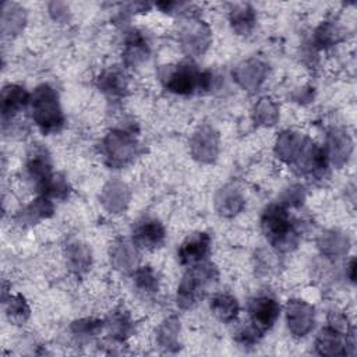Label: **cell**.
<instances>
[{"label": "cell", "mask_w": 357, "mask_h": 357, "mask_svg": "<svg viewBox=\"0 0 357 357\" xmlns=\"http://www.w3.org/2000/svg\"><path fill=\"white\" fill-rule=\"evenodd\" d=\"M262 226L275 247L280 250H289L290 245L294 244V231L284 208L279 205L269 206L264 213Z\"/></svg>", "instance_id": "obj_2"}, {"label": "cell", "mask_w": 357, "mask_h": 357, "mask_svg": "<svg viewBox=\"0 0 357 357\" xmlns=\"http://www.w3.org/2000/svg\"><path fill=\"white\" fill-rule=\"evenodd\" d=\"M248 311L252 321V328L261 333L271 328L276 321L279 315V304L269 296H261L250 303Z\"/></svg>", "instance_id": "obj_3"}, {"label": "cell", "mask_w": 357, "mask_h": 357, "mask_svg": "<svg viewBox=\"0 0 357 357\" xmlns=\"http://www.w3.org/2000/svg\"><path fill=\"white\" fill-rule=\"evenodd\" d=\"M33 119L43 131L57 130L63 124V114L60 112L56 93L47 85L36 89L33 99Z\"/></svg>", "instance_id": "obj_1"}, {"label": "cell", "mask_w": 357, "mask_h": 357, "mask_svg": "<svg viewBox=\"0 0 357 357\" xmlns=\"http://www.w3.org/2000/svg\"><path fill=\"white\" fill-rule=\"evenodd\" d=\"M211 238L206 233H198L190 238H187L180 247L178 257L181 264L197 266L202 264V261L209 254Z\"/></svg>", "instance_id": "obj_5"}, {"label": "cell", "mask_w": 357, "mask_h": 357, "mask_svg": "<svg viewBox=\"0 0 357 357\" xmlns=\"http://www.w3.org/2000/svg\"><path fill=\"white\" fill-rule=\"evenodd\" d=\"M254 10L248 4H237L231 13V22L237 31L247 32L254 24Z\"/></svg>", "instance_id": "obj_10"}, {"label": "cell", "mask_w": 357, "mask_h": 357, "mask_svg": "<svg viewBox=\"0 0 357 357\" xmlns=\"http://www.w3.org/2000/svg\"><path fill=\"white\" fill-rule=\"evenodd\" d=\"M197 86L204 88V73H198L191 64L178 66L167 81V88L176 93H190Z\"/></svg>", "instance_id": "obj_4"}, {"label": "cell", "mask_w": 357, "mask_h": 357, "mask_svg": "<svg viewBox=\"0 0 357 357\" xmlns=\"http://www.w3.org/2000/svg\"><path fill=\"white\" fill-rule=\"evenodd\" d=\"M29 102V95L24 91V88L10 85L3 92V114H13L21 107H24Z\"/></svg>", "instance_id": "obj_8"}, {"label": "cell", "mask_w": 357, "mask_h": 357, "mask_svg": "<svg viewBox=\"0 0 357 357\" xmlns=\"http://www.w3.org/2000/svg\"><path fill=\"white\" fill-rule=\"evenodd\" d=\"M165 238V231L156 220H145L137 226L134 231V241L144 248H155Z\"/></svg>", "instance_id": "obj_7"}, {"label": "cell", "mask_w": 357, "mask_h": 357, "mask_svg": "<svg viewBox=\"0 0 357 357\" xmlns=\"http://www.w3.org/2000/svg\"><path fill=\"white\" fill-rule=\"evenodd\" d=\"M212 310L222 321H230L237 315L238 305L236 298L227 296V294H218L212 298L211 303Z\"/></svg>", "instance_id": "obj_9"}, {"label": "cell", "mask_w": 357, "mask_h": 357, "mask_svg": "<svg viewBox=\"0 0 357 357\" xmlns=\"http://www.w3.org/2000/svg\"><path fill=\"white\" fill-rule=\"evenodd\" d=\"M192 268L194 269L185 275L180 287V303H187L190 305L202 296L205 282L211 276L206 266H202V269L198 265Z\"/></svg>", "instance_id": "obj_6"}, {"label": "cell", "mask_w": 357, "mask_h": 357, "mask_svg": "<svg viewBox=\"0 0 357 357\" xmlns=\"http://www.w3.org/2000/svg\"><path fill=\"white\" fill-rule=\"evenodd\" d=\"M137 283H138L142 289H145V290H151V289H153V287H155L156 280H155V276L152 275V272H151V271H148V269H142V271L137 275Z\"/></svg>", "instance_id": "obj_11"}]
</instances>
